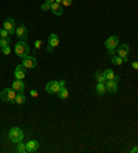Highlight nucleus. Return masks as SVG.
I'll return each mask as SVG.
<instances>
[{"mask_svg":"<svg viewBox=\"0 0 138 153\" xmlns=\"http://www.w3.org/2000/svg\"><path fill=\"white\" fill-rule=\"evenodd\" d=\"M31 95H32V97H37V95H39V93H37V91H35V90H32V91H31Z\"/></svg>","mask_w":138,"mask_h":153,"instance_id":"c756f323","label":"nucleus"},{"mask_svg":"<svg viewBox=\"0 0 138 153\" xmlns=\"http://www.w3.org/2000/svg\"><path fill=\"white\" fill-rule=\"evenodd\" d=\"M48 44L53 47H57L58 44H60V37H58L55 33H51V35L48 36Z\"/></svg>","mask_w":138,"mask_h":153,"instance_id":"2eb2a0df","label":"nucleus"},{"mask_svg":"<svg viewBox=\"0 0 138 153\" xmlns=\"http://www.w3.org/2000/svg\"><path fill=\"white\" fill-rule=\"evenodd\" d=\"M61 85H60V82H55V80H51V82L47 83L46 85V91L48 94H57L60 91Z\"/></svg>","mask_w":138,"mask_h":153,"instance_id":"423d86ee","label":"nucleus"},{"mask_svg":"<svg viewBox=\"0 0 138 153\" xmlns=\"http://www.w3.org/2000/svg\"><path fill=\"white\" fill-rule=\"evenodd\" d=\"M55 3H58V4H62V0H55Z\"/></svg>","mask_w":138,"mask_h":153,"instance_id":"c9c22d12","label":"nucleus"},{"mask_svg":"<svg viewBox=\"0 0 138 153\" xmlns=\"http://www.w3.org/2000/svg\"><path fill=\"white\" fill-rule=\"evenodd\" d=\"M15 36L19 40H26L28 39V29L25 28V25H19L15 29Z\"/></svg>","mask_w":138,"mask_h":153,"instance_id":"1a4fd4ad","label":"nucleus"},{"mask_svg":"<svg viewBox=\"0 0 138 153\" xmlns=\"http://www.w3.org/2000/svg\"><path fill=\"white\" fill-rule=\"evenodd\" d=\"M22 65H24L25 68H36V65H37V61H36L35 57H32V55H26L25 58H22Z\"/></svg>","mask_w":138,"mask_h":153,"instance_id":"0eeeda50","label":"nucleus"},{"mask_svg":"<svg viewBox=\"0 0 138 153\" xmlns=\"http://www.w3.org/2000/svg\"><path fill=\"white\" fill-rule=\"evenodd\" d=\"M17 150L18 153H25V152H28L26 150V143H22V142H18L17 143Z\"/></svg>","mask_w":138,"mask_h":153,"instance_id":"aec40b11","label":"nucleus"},{"mask_svg":"<svg viewBox=\"0 0 138 153\" xmlns=\"http://www.w3.org/2000/svg\"><path fill=\"white\" fill-rule=\"evenodd\" d=\"M60 85H61V87H65V80H61V82H60Z\"/></svg>","mask_w":138,"mask_h":153,"instance_id":"72a5a7b5","label":"nucleus"},{"mask_svg":"<svg viewBox=\"0 0 138 153\" xmlns=\"http://www.w3.org/2000/svg\"><path fill=\"white\" fill-rule=\"evenodd\" d=\"M15 103H18V105H22V103L25 102V97H24V93H18L17 95H15V100H14Z\"/></svg>","mask_w":138,"mask_h":153,"instance_id":"6ab92c4d","label":"nucleus"},{"mask_svg":"<svg viewBox=\"0 0 138 153\" xmlns=\"http://www.w3.org/2000/svg\"><path fill=\"white\" fill-rule=\"evenodd\" d=\"M104 76H105L106 80H115V73L112 69H106V71H104Z\"/></svg>","mask_w":138,"mask_h":153,"instance_id":"a211bd4d","label":"nucleus"},{"mask_svg":"<svg viewBox=\"0 0 138 153\" xmlns=\"http://www.w3.org/2000/svg\"><path fill=\"white\" fill-rule=\"evenodd\" d=\"M53 48H54L53 46H48V47H47V51H53Z\"/></svg>","mask_w":138,"mask_h":153,"instance_id":"f704fd0d","label":"nucleus"},{"mask_svg":"<svg viewBox=\"0 0 138 153\" xmlns=\"http://www.w3.org/2000/svg\"><path fill=\"white\" fill-rule=\"evenodd\" d=\"M1 51H3V54H4V55H8V54L11 53V48H10V46H7V47H3V48H1Z\"/></svg>","mask_w":138,"mask_h":153,"instance_id":"a878e982","label":"nucleus"},{"mask_svg":"<svg viewBox=\"0 0 138 153\" xmlns=\"http://www.w3.org/2000/svg\"><path fill=\"white\" fill-rule=\"evenodd\" d=\"M10 37V33L6 30V29H0V39H8Z\"/></svg>","mask_w":138,"mask_h":153,"instance_id":"5701e85b","label":"nucleus"},{"mask_svg":"<svg viewBox=\"0 0 138 153\" xmlns=\"http://www.w3.org/2000/svg\"><path fill=\"white\" fill-rule=\"evenodd\" d=\"M57 94H58V97H60L61 100H66L68 95H69V91H68V90L65 88V87H61L60 91H58Z\"/></svg>","mask_w":138,"mask_h":153,"instance_id":"f3484780","label":"nucleus"},{"mask_svg":"<svg viewBox=\"0 0 138 153\" xmlns=\"http://www.w3.org/2000/svg\"><path fill=\"white\" fill-rule=\"evenodd\" d=\"M131 152H133V153H138V146H134V148L131 149Z\"/></svg>","mask_w":138,"mask_h":153,"instance_id":"2f4dec72","label":"nucleus"},{"mask_svg":"<svg viewBox=\"0 0 138 153\" xmlns=\"http://www.w3.org/2000/svg\"><path fill=\"white\" fill-rule=\"evenodd\" d=\"M123 62H124V61L122 59V58L119 57L117 54H116V55H115V57H112V64H113V65H116V66H120V65L123 64Z\"/></svg>","mask_w":138,"mask_h":153,"instance_id":"412c9836","label":"nucleus"},{"mask_svg":"<svg viewBox=\"0 0 138 153\" xmlns=\"http://www.w3.org/2000/svg\"><path fill=\"white\" fill-rule=\"evenodd\" d=\"M50 10H51V13H53L54 15H61L62 14V6H61V4H58V3H53L51 4V8H50Z\"/></svg>","mask_w":138,"mask_h":153,"instance_id":"4468645a","label":"nucleus"},{"mask_svg":"<svg viewBox=\"0 0 138 153\" xmlns=\"http://www.w3.org/2000/svg\"><path fill=\"white\" fill-rule=\"evenodd\" d=\"M95 79H97V83H105L106 82L105 76H104V73H101V72H97L95 73Z\"/></svg>","mask_w":138,"mask_h":153,"instance_id":"4be33fe9","label":"nucleus"},{"mask_svg":"<svg viewBox=\"0 0 138 153\" xmlns=\"http://www.w3.org/2000/svg\"><path fill=\"white\" fill-rule=\"evenodd\" d=\"M25 66L24 65H18L17 68H15L14 71V76L18 79V80H22V79H25V76H26V72H25Z\"/></svg>","mask_w":138,"mask_h":153,"instance_id":"9b49d317","label":"nucleus"},{"mask_svg":"<svg viewBox=\"0 0 138 153\" xmlns=\"http://www.w3.org/2000/svg\"><path fill=\"white\" fill-rule=\"evenodd\" d=\"M117 46H119V39H117L116 36H110L108 37L105 42V47L108 50H116Z\"/></svg>","mask_w":138,"mask_h":153,"instance_id":"6e6552de","label":"nucleus"},{"mask_svg":"<svg viewBox=\"0 0 138 153\" xmlns=\"http://www.w3.org/2000/svg\"><path fill=\"white\" fill-rule=\"evenodd\" d=\"M95 91H97V94H99V95H102V94H105V93H106L105 83H97Z\"/></svg>","mask_w":138,"mask_h":153,"instance_id":"dca6fc26","label":"nucleus"},{"mask_svg":"<svg viewBox=\"0 0 138 153\" xmlns=\"http://www.w3.org/2000/svg\"><path fill=\"white\" fill-rule=\"evenodd\" d=\"M39 149V142L37 141H29L28 143H26V150L28 152H36V150Z\"/></svg>","mask_w":138,"mask_h":153,"instance_id":"ddd939ff","label":"nucleus"},{"mask_svg":"<svg viewBox=\"0 0 138 153\" xmlns=\"http://www.w3.org/2000/svg\"><path fill=\"white\" fill-rule=\"evenodd\" d=\"M15 91L13 88H3V91L0 93V98L4 101V102H14L15 100Z\"/></svg>","mask_w":138,"mask_h":153,"instance_id":"7ed1b4c3","label":"nucleus"},{"mask_svg":"<svg viewBox=\"0 0 138 153\" xmlns=\"http://www.w3.org/2000/svg\"><path fill=\"white\" fill-rule=\"evenodd\" d=\"M3 28L7 30L10 35H14L15 33V29H17V24L13 18H7V19H4L3 22Z\"/></svg>","mask_w":138,"mask_h":153,"instance_id":"20e7f679","label":"nucleus"},{"mask_svg":"<svg viewBox=\"0 0 138 153\" xmlns=\"http://www.w3.org/2000/svg\"><path fill=\"white\" fill-rule=\"evenodd\" d=\"M108 54H109L110 57H115L116 55V50H108Z\"/></svg>","mask_w":138,"mask_h":153,"instance_id":"c85d7f7f","label":"nucleus"},{"mask_svg":"<svg viewBox=\"0 0 138 153\" xmlns=\"http://www.w3.org/2000/svg\"><path fill=\"white\" fill-rule=\"evenodd\" d=\"M50 8H51V4H48V3L42 4V10H43V11H48Z\"/></svg>","mask_w":138,"mask_h":153,"instance_id":"bb28decb","label":"nucleus"},{"mask_svg":"<svg viewBox=\"0 0 138 153\" xmlns=\"http://www.w3.org/2000/svg\"><path fill=\"white\" fill-rule=\"evenodd\" d=\"M13 88H14V91H17V93H24L25 91V83L22 82V80H14L13 82Z\"/></svg>","mask_w":138,"mask_h":153,"instance_id":"f8f14e48","label":"nucleus"},{"mask_svg":"<svg viewBox=\"0 0 138 153\" xmlns=\"http://www.w3.org/2000/svg\"><path fill=\"white\" fill-rule=\"evenodd\" d=\"M72 3H73V0H62V4H64V6H66V7H69Z\"/></svg>","mask_w":138,"mask_h":153,"instance_id":"cd10ccee","label":"nucleus"},{"mask_svg":"<svg viewBox=\"0 0 138 153\" xmlns=\"http://www.w3.org/2000/svg\"><path fill=\"white\" fill-rule=\"evenodd\" d=\"M42 44H43V42L42 40H36L35 42V50H40V48H42Z\"/></svg>","mask_w":138,"mask_h":153,"instance_id":"393cba45","label":"nucleus"},{"mask_svg":"<svg viewBox=\"0 0 138 153\" xmlns=\"http://www.w3.org/2000/svg\"><path fill=\"white\" fill-rule=\"evenodd\" d=\"M46 3H48V4H53V3H55V0H46Z\"/></svg>","mask_w":138,"mask_h":153,"instance_id":"473e14b6","label":"nucleus"},{"mask_svg":"<svg viewBox=\"0 0 138 153\" xmlns=\"http://www.w3.org/2000/svg\"><path fill=\"white\" fill-rule=\"evenodd\" d=\"M105 87H106V91H108V93L115 94L117 91V82L116 80H106Z\"/></svg>","mask_w":138,"mask_h":153,"instance_id":"9d476101","label":"nucleus"},{"mask_svg":"<svg viewBox=\"0 0 138 153\" xmlns=\"http://www.w3.org/2000/svg\"><path fill=\"white\" fill-rule=\"evenodd\" d=\"M8 138H10L11 142H14V143L22 142V139H24V131L18 127H13L10 131H8Z\"/></svg>","mask_w":138,"mask_h":153,"instance_id":"f03ea898","label":"nucleus"},{"mask_svg":"<svg viewBox=\"0 0 138 153\" xmlns=\"http://www.w3.org/2000/svg\"><path fill=\"white\" fill-rule=\"evenodd\" d=\"M131 66H133V69L138 71V62H133V65H131Z\"/></svg>","mask_w":138,"mask_h":153,"instance_id":"7c9ffc66","label":"nucleus"},{"mask_svg":"<svg viewBox=\"0 0 138 153\" xmlns=\"http://www.w3.org/2000/svg\"><path fill=\"white\" fill-rule=\"evenodd\" d=\"M14 51H15V54H17L18 57L25 58L29 54V46L26 44V42H25V40H19V42L15 44Z\"/></svg>","mask_w":138,"mask_h":153,"instance_id":"f257e3e1","label":"nucleus"},{"mask_svg":"<svg viewBox=\"0 0 138 153\" xmlns=\"http://www.w3.org/2000/svg\"><path fill=\"white\" fill-rule=\"evenodd\" d=\"M10 43H11L10 37H8V39H0V47H1V48H3V47H7V46H10Z\"/></svg>","mask_w":138,"mask_h":153,"instance_id":"b1692460","label":"nucleus"},{"mask_svg":"<svg viewBox=\"0 0 138 153\" xmlns=\"http://www.w3.org/2000/svg\"><path fill=\"white\" fill-rule=\"evenodd\" d=\"M128 51H130V47H128L127 44H119V46H117V48H116V54L124 61V62L128 59V58H127Z\"/></svg>","mask_w":138,"mask_h":153,"instance_id":"39448f33","label":"nucleus"}]
</instances>
